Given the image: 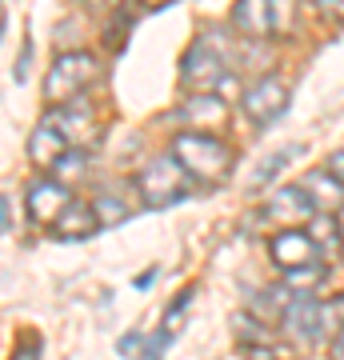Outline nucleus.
<instances>
[{"label":"nucleus","mask_w":344,"mask_h":360,"mask_svg":"<svg viewBox=\"0 0 344 360\" xmlns=\"http://www.w3.org/2000/svg\"><path fill=\"white\" fill-rule=\"evenodd\" d=\"M172 156L184 165L189 176L212 180V184H220V180L229 176L232 160H236L229 144L217 141L212 132H180L177 141H172Z\"/></svg>","instance_id":"nucleus-1"},{"label":"nucleus","mask_w":344,"mask_h":360,"mask_svg":"<svg viewBox=\"0 0 344 360\" xmlns=\"http://www.w3.org/2000/svg\"><path fill=\"white\" fill-rule=\"evenodd\" d=\"M232 28L248 40L293 37L296 32V0H236L232 4Z\"/></svg>","instance_id":"nucleus-2"},{"label":"nucleus","mask_w":344,"mask_h":360,"mask_svg":"<svg viewBox=\"0 0 344 360\" xmlns=\"http://www.w3.org/2000/svg\"><path fill=\"white\" fill-rule=\"evenodd\" d=\"M192 188L189 172H184V165H180L172 153L165 156H153L148 165L136 172V196H141L144 208H168L177 205V200H184Z\"/></svg>","instance_id":"nucleus-3"},{"label":"nucleus","mask_w":344,"mask_h":360,"mask_svg":"<svg viewBox=\"0 0 344 360\" xmlns=\"http://www.w3.org/2000/svg\"><path fill=\"white\" fill-rule=\"evenodd\" d=\"M101 77V60L84 49H72V52H60L56 65L49 68V80H44V101L56 108L64 101H77L89 92V84H96Z\"/></svg>","instance_id":"nucleus-4"},{"label":"nucleus","mask_w":344,"mask_h":360,"mask_svg":"<svg viewBox=\"0 0 344 360\" xmlns=\"http://www.w3.org/2000/svg\"><path fill=\"white\" fill-rule=\"evenodd\" d=\"M229 72H232L229 52H220L208 37L192 40L184 60H180V84L196 96H217V89L229 80Z\"/></svg>","instance_id":"nucleus-5"},{"label":"nucleus","mask_w":344,"mask_h":360,"mask_svg":"<svg viewBox=\"0 0 344 360\" xmlns=\"http://www.w3.org/2000/svg\"><path fill=\"white\" fill-rule=\"evenodd\" d=\"M49 120L56 124V129H60V136L68 141V148L92 153V148H96V144L104 141V120L96 116V108H92V104L84 101V96L56 104V112H52Z\"/></svg>","instance_id":"nucleus-6"},{"label":"nucleus","mask_w":344,"mask_h":360,"mask_svg":"<svg viewBox=\"0 0 344 360\" xmlns=\"http://www.w3.org/2000/svg\"><path fill=\"white\" fill-rule=\"evenodd\" d=\"M332 321H336V309L332 304H320L312 296H293V304L284 309L281 328L293 336L296 345H317L332 333Z\"/></svg>","instance_id":"nucleus-7"},{"label":"nucleus","mask_w":344,"mask_h":360,"mask_svg":"<svg viewBox=\"0 0 344 360\" xmlns=\"http://www.w3.org/2000/svg\"><path fill=\"white\" fill-rule=\"evenodd\" d=\"M241 104H244V116H248L253 124H272V120H281L284 108H288V84H284L281 77H260L244 89Z\"/></svg>","instance_id":"nucleus-8"},{"label":"nucleus","mask_w":344,"mask_h":360,"mask_svg":"<svg viewBox=\"0 0 344 360\" xmlns=\"http://www.w3.org/2000/svg\"><path fill=\"white\" fill-rule=\"evenodd\" d=\"M268 257H272L276 269L293 272V269H305V264H317L320 245H317V236H312L308 229H281L272 240H268Z\"/></svg>","instance_id":"nucleus-9"},{"label":"nucleus","mask_w":344,"mask_h":360,"mask_svg":"<svg viewBox=\"0 0 344 360\" xmlns=\"http://www.w3.org/2000/svg\"><path fill=\"white\" fill-rule=\"evenodd\" d=\"M68 205H72V193H68V184H64V180L40 176V180L28 184V217L37 220V224H44V229H52L56 217H60Z\"/></svg>","instance_id":"nucleus-10"},{"label":"nucleus","mask_w":344,"mask_h":360,"mask_svg":"<svg viewBox=\"0 0 344 360\" xmlns=\"http://www.w3.org/2000/svg\"><path fill=\"white\" fill-rule=\"evenodd\" d=\"M265 217L284 224V229H305L308 220L317 217V208H312V200H308V193L300 184H288V188H276V193L268 196Z\"/></svg>","instance_id":"nucleus-11"},{"label":"nucleus","mask_w":344,"mask_h":360,"mask_svg":"<svg viewBox=\"0 0 344 360\" xmlns=\"http://www.w3.org/2000/svg\"><path fill=\"white\" fill-rule=\"evenodd\" d=\"M300 188L308 193V200H312V208L317 212H340L344 208V184L336 176H332L329 168H317V172H308L305 180H300Z\"/></svg>","instance_id":"nucleus-12"},{"label":"nucleus","mask_w":344,"mask_h":360,"mask_svg":"<svg viewBox=\"0 0 344 360\" xmlns=\"http://www.w3.org/2000/svg\"><path fill=\"white\" fill-rule=\"evenodd\" d=\"M64 153H68V141L60 136V129H56L52 120H44V124L28 136V156H32V165L37 168L56 172V165L64 160Z\"/></svg>","instance_id":"nucleus-13"},{"label":"nucleus","mask_w":344,"mask_h":360,"mask_svg":"<svg viewBox=\"0 0 344 360\" xmlns=\"http://www.w3.org/2000/svg\"><path fill=\"white\" fill-rule=\"evenodd\" d=\"M96 229H101V220H96L92 205H84V200H72V205L56 217V224H52V232H56L60 240H84V236H92Z\"/></svg>","instance_id":"nucleus-14"},{"label":"nucleus","mask_w":344,"mask_h":360,"mask_svg":"<svg viewBox=\"0 0 344 360\" xmlns=\"http://www.w3.org/2000/svg\"><path fill=\"white\" fill-rule=\"evenodd\" d=\"M224 116H229L224 101H217V96H192V101L177 112V120L196 124V132H208V129H220V124H224Z\"/></svg>","instance_id":"nucleus-15"},{"label":"nucleus","mask_w":344,"mask_h":360,"mask_svg":"<svg viewBox=\"0 0 344 360\" xmlns=\"http://www.w3.org/2000/svg\"><path fill=\"white\" fill-rule=\"evenodd\" d=\"M305 153V148H300V144H281V148H276V153H268L265 160H260V165L253 168V180H248V184H253V188H265L268 180H276L284 172V168L293 165L296 156Z\"/></svg>","instance_id":"nucleus-16"},{"label":"nucleus","mask_w":344,"mask_h":360,"mask_svg":"<svg viewBox=\"0 0 344 360\" xmlns=\"http://www.w3.org/2000/svg\"><path fill=\"white\" fill-rule=\"evenodd\" d=\"M324 284V260H317V264H305V269H293L288 276H284V288L293 296H312Z\"/></svg>","instance_id":"nucleus-17"},{"label":"nucleus","mask_w":344,"mask_h":360,"mask_svg":"<svg viewBox=\"0 0 344 360\" xmlns=\"http://www.w3.org/2000/svg\"><path fill=\"white\" fill-rule=\"evenodd\" d=\"M92 212H96V220H101V224H120V220H128V212H132V208H128L116 193L113 196L101 193V196H96V205H92Z\"/></svg>","instance_id":"nucleus-18"},{"label":"nucleus","mask_w":344,"mask_h":360,"mask_svg":"<svg viewBox=\"0 0 344 360\" xmlns=\"http://www.w3.org/2000/svg\"><path fill=\"white\" fill-rule=\"evenodd\" d=\"M192 296H196V288H180L177 292V300H172V304H168V312H165V324H160V328H165V333H177L180 324H184V316H189V300Z\"/></svg>","instance_id":"nucleus-19"},{"label":"nucleus","mask_w":344,"mask_h":360,"mask_svg":"<svg viewBox=\"0 0 344 360\" xmlns=\"http://www.w3.org/2000/svg\"><path fill=\"white\" fill-rule=\"evenodd\" d=\"M165 348H168V333H165V328L153 333V336H141V356H136V360H165Z\"/></svg>","instance_id":"nucleus-20"},{"label":"nucleus","mask_w":344,"mask_h":360,"mask_svg":"<svg viewBox=\"0 0 344 360\" xmlns=\"http://www.w3.org/2000/svg\"><path fill=\"white\" fill-rule=\"evenodd\" d=\"M8 360H44V345H40L37 336H25V340L13 348V356Z\"/></svg>","instance_id":"nucleus-21"},{"label":"nucleus","mask_w":344,"mask_h":360,"mask_svg":"<svg viewBox=\"0 0 344 360\" xmlns=\"http://www.w3.org/2000/svg\"><path fill=\"white\" fill-rule=\"evenodd\" d=\"M308 4L324 16H344V0H308Z\"/></svg>","instance_id":"nucleus-22"},{"label":"nucleus","mask_w":344,"mask_h":360,"mask_svg":"<svg viewBox=\"0 0 344 360\" xmlns=\"http://www.w3.org/2000/svg\"><path fill=\"white\" fill-rule=\"evenodd\" d=\"M329 360H344V324L336 328V336L329 340Z\"/></svg>","instance_id":"nucleus-23"},{"label":"nucleus","mask_w":344,"mask_h":360,"mask_svg":"<svg viewBox=\"0 0 344 360\" xmlns=\"http://www.w3.org/2000/svg\"><path fill=\"white\" fill-rule=\"evenodd\" d=\"M329 172L344 184V148H340V153H332V156H329Z\"/></svg>","instance_id":"nucleus-24"},{"label":"nucleus","mask_w":344,"mask_h":360,"mask_svg":"<svg viewBox=\"0 0 344 360\" xmlns=\"http://www.w3.org/2000/svg\"><path fill=\"white\" fill-rule=\"evenodd\" d=\"M28 60H32V44L25 40V49H20V65H16V80L28 77Z\"/></svg>","instance_id":"nucleus-25"},{"label":"nucleus","mask_w":344,"mask_h":360,"mask_svg":"<svg viewBox=\"0 0 344 360\" xmlns=\"http://www.w3.org/2000/svg\"><path fill=\"white\" fill-rule=\"evenodd\" d=\"M132 8H165V4H172V0H128Z\"/></svg>","instance_id":"nucleus-26"},{"label":"nucleus","mask_w":344,"mask_h":360,"mask_svg":"<svg viewBox=\"0 0 344 360\" xmlns=\"http://www.w3.org/2000/svg\"><path fill=\"white\" fill-rule=\"evenodd\" d=\"M153 281H156V269H144V272H141V276H136L132 284H136V288H148Z\"/></svg>","instance_id":"nucleus-27"},{"label":"nucleus","mask_w":344,"mask_h":360,"mask_svg":"<svg viewBox=\"0 0 344 360\" xmlns=\"http://www.w3.org/2000/svg\"><path fill=\"white\" fill-rule=\"evenodd\" d=\"M8 224V196H0V229Z\"/></svg>","instance_id":"nucleus-28"},{"label":"nucleus","mask_w":344,"mask_h":360,"mask_svg":"<svg viewBox=\"0 0 344 360\" xmlns=\"http://www.w3.org/2000/svg\"><path fill=\"white\" fill-rule=\"evenodd\" d=\"M336 232H340V245H344V208L336 212Z\"/></svg>","instance_id":"nucleus-29"},{"label":"nucleus","mask_w":344,"mask_h":360,"mask_svg":"<svg viewBox=\"0 0 344 360\" xmlns=\"http://www.w3.org/2000/svg\"><path fill=\"white\" fill-rule=\"evenodd\" d=\"M336 321L344 324V296H340V304H336Z\"/></svg>","instance_id":"nucleus-30"},{"label":"nucleus","mask_w":344,"mask_h":360,"mask_svg":"<svg viewBox=\"0 0 344 360\" xmlns=\"http://www.w3.org/2000/svg\"><path fill=\"white\" fill-rule=\"evenodd\" d=\"M89 4H96V0H89Z\"/></svg>","instance_id":"nucleus-31"}]
</instances>
